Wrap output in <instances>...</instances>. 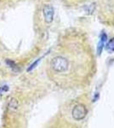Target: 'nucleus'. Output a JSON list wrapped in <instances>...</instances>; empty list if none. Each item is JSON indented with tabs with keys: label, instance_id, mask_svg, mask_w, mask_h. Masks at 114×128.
<instances>
[{
	"label": "nucleus",
	"instance_id": "f257e3e1",
	"mask_svg": "<svg viewBox=\"0 0 114 128\" xmlns=\"http://www.w3.org/2000/svg\"><path fill=\"white\" fill-rule=\"evenodd\" d=\"M50 67L52 70L56 74H64L68 71L70 68V62L66 57L58 56L51 60Z\"/></svg>",
	"mask_w": 114,
	"mask_h": 128
},
{
	"label": "nucleus",
	"instance_id": "f03ea898",
	"mask_svg": "<svg viewBox=\"0 0 114 128\" xmlns=\"http://www.w3.org/2000/svg\"><path fill=\"white\" fill-rule=\"evenodd\" d=\"M87 114V108L84 104H77L72 110V116L75 120H81L84 119Z\"/></svg>",
	"mask_w": 114,
	"mask_h": 128
},
{
	"label": "nucleus",
	"instance_id": "7ed1b4c3",
	"mask_svg": "<svg viewBox=\"0 0 114 128\" xmlns=\"http://www.w3.org/2000/svg\"><path fill=\"white\" fill-rule=\"evenodd\" d=\"M43 15L46 23H51L54 20L55 10L51 4H45L43 8Z\"/></svg>",
	"mask_w": 114,
	"mask_h": 128
},
{
	"label": "nucleus",
	"instance_id": "20e7f679",
	"mask_svg": "<svg viewBox=\"0 0 114 128\" xmlns=\"http://www.w3.org/2000/svg\"><path fill=\"white\" fill-rule=\"evenodd\" d=\"M8 108H9L10 111L15 112V111L19 108V102H18L17 99H15V98L10 99L9 104H8Z\"/></svg>",
	"mask_w": 114,
	"mask_h": 128
},
{
	"label": "nucleus",
	"instance_id": "39448f33",
	"mask_svg": "<svg viewBox=\"0 0 114 128\" xmlns=\"http://www.w3.org/2000/svg\"><path fill=\"white\" fill-rule=\"evenodd\" d=\"M106 41H107V34H106L105 32H103V34H101V41L98 44V50H97V51H98L99 54H101V52L102 51V49H103V47H104Z\"/></svg>",
	"mask_w": 114,
	"mask_h": 128
},
{
	"label": "nucleus",
	"instance_id": "423d86ee",
	"mask_svg": "<svg viewBox=\"0 0 114 128\" xmlns=\"http://www.w3.org/2000/svg\"><path fill=\"white\" fill-rule=\"evenodd\" d=\"M107 50L109 51L110 53L114 52V38H113L108 42V44H107Z\"/></svg>",
	"mask_w": 114,
	"mask_h": 128
},
{
	"label": "nucleus",
	"instance_id": "0eeeda50",
	"mask_svg": "<svg viewBox=\"0 0 114 128\" xmlns=\"http://www.w3.org/2000/svg\"><path fill=\"white\" fill-rule=\"evenodd\" d=\"M6 63H7L8 65H9L12 69H14V70H15V69H16V68H17L16 64L14 63L13 61H10V60H6Z\"/></svg>",
	"mask_w": 114,
	"mask_h": 128
},
{
	"label": "nucleus",
	"instance_id": "6e6552de",
	"mask_svg": "<svg viewBox=\"0 0 114 128\" xmlns=\"http://www.w3.org/2000/svg\"><path fill=\"white\" fill-rule=\"evenodd\" d=\"M95 4L94 3V4H92L91 5H90L89 6V9L87 10V12H88L89 14H92L93 13V11L95 10Z\"/></svg>",
	"mask_w": 114,
	"mask_h": 128
},
{
	"label": "nucleus",
	"instance_id": "1a4fd4ad",
	"mask_svg": "<svg viewBox=\"0 0 114 128\" xmlns=\"http://www.w3.org/2000/svg\"><path fill=\"white\" fill-rule=\"evenodd\" d=\"M40 60H41V59H38V60H37V61L35 62H33V63H32V65L30 66V68H29L27 69V71L29 72V71H31V70H32V69H33L34 68L36 67L37 65H38V63L39 62V61H40Z\"/></svg>",
	"mask_w": 114,
	"mask_h": 128
}]
</instances>
